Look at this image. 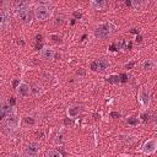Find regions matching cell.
Here are the masks:
<instances>
[{"label": "cell", "instance_id": "4316f807", "mask_svg": "<svg viewBox=\"0 0 157 157\" xmlns=\"http://www.w3.org/2000/svg\"><path fill=\"white\" fill-rule=\"evenodd\" d=\"M26 123H33V119H28V118H26Z\"/></svg>", "mask_w": 157, "mask_h": 157}, {"label": "cell", "instance_id": "ac0fdd59", "mask_svg": "<svg viewBox=\"0 0 157 157\" xmlns=\"http://www.w3.org/2000/svg\"><path fill=\"white\" fill-rule=\"evenodd\" d=\"M128 124H130V125H139V123H140V120L137 119V118H135V117H131V118H128Z\"/></svg>", "mask_w": 157, "mask_h": 157}, {"label": "cell", "instance_id": "52a82bcc", "mask_svg": "<svg viewBox=\"0 0 157 157\" xmlns=\"http://www.w3.org/2000/svg\"><path fill=\"white\" fill-rule=\"evenodd\" d=\"M108 66H109V63L105 59H98V60H96V61H93L91 64V69L92 70H99V71L107 70Z\"/></svg>", "mask_w": 157, "mask_h": 157}, {"label": "cell", "instance_id": "9c48e42d", "mask_svg": "<svg viewBox=\"0 0 157 157\" xmlns=\"http://www.w3.org/2000/svg\"><path fill=\"white\" fill-rule=\"evenodd\" d=\"M11 114V105L7 102L0 103V121H2L7 115Z\"/></svg>", "mask_w": 157, "mask_h": 157}, {"label": "cell", "instance_id": "7402d4cb", "mask_svg": "<svg viewBox=\"0 0 157 157\" xmlns=\"http://www.w3.org/2000/svg\"><path fill=\"white\" fill-rule=\"evenodd\" d=\"M74 16L80 18V17H81V13H80V12H77V11H75V12H74Z\"/></svg>", "mask_w": 157, "mask_h": 157}, {"label": "cell", "instance_id": "f1b7e54d", "mask_svg": "<svg viewBox=\"0 0 157 157\" xmlns=\"http://www.w3.org/2000/svg\"><path fill=\"white\" fill-rule=\"evenodd\" d=\"M10 103H11V104H15V99H13V98H11V99H10Z\"/></svg>", "mask_w": 157, "mask_h": 157}, {"label": "cell", "instance_id": "83f0119b", "mask_svg": "<svg viewBox=\"0 0 157 157\" xmlns=\"http://www.w3.org/2000/svg\"><path fill=\"white\" fill-rule=\"evenodd\" d=\"M52 38H53L54 40H58V36H55V34H53V36H52Z\"/></svg>", "mask_w": 157, "mask_h": 157}, {"label": "cell", "instance_id": "5bb4252c", "mask_svg": "<svg viewBox=\"0 0 157 157\" xmlns=\"http://www.w3.org/2000/svg\"><path fill=\"white\" fill-rule=\"evenodd\" d=\"M13 7L16 11H21V10H26L29 7V4L27 1H23V0H20V1H16L13 4Z\"/></svg>", "mask_w": 157, "mask_h": 157}, {"label": "cell", "instance_id": "30bf717a", "mask_svg": "<svg viewBox=\"0 0 157 157\" xmlns=\"http://www.w3.org/2000/svg\"><path fill=\"white\" fill-rule=\"evenodd\" d=\"M54 54H55L54 50H53L52 48H49V47H44V48H42V50L39 52L40 58L44 59V60H53Z\"/></svg>", "mask_w": 157, "mask_h": 157}, {"label": "cell", "instance_id": "277c9868", "mask_svg": "<svg viewBox=\"0 0 157 157\" xmlns=\"http://www.w3.org/2000/svg\"><path fill=\"white\" fill-rule=\"evenodd\" d=\"M139 101L141 102L142 105L148 107V104H150V91H148V87L142 86L139 90Z\"/></svg>", "mask_w": 157, "mask_h": 157}, {"label": "cell", "instance_id": "8992f818", "mask_svg": "<svg viewBox=\"0 0 157 157\" xmlns=\"http://www.w3.org/2000/svg\"><path fill=\"white\" fill-rule=\"evenodd\" d=\"M38 152H39V146L37 142H29L27 146H26V150H25V156L26 157H37L38 156Z\"/></svg>", "mask_w": 157, "mask_h": 157}, {"label": "cell", "instance_id": "44dd1931", "mask_svg": "<svg viewBox=\"0 0 157 157\" xmlns=\"http://www.w3.org/2000/svg\"><path fill=\"white\" fill-rule=\"evenodd\" d=\"M110 117H112V118H119V117H120V114H119V113H117V112H112V113H110Z\"/></svg>", "mask_w": 157, "mask_h": 157}, {"label": "cell", "instance_id": "603a6c76", "mask_svg": "<svg viewBox=\"0 0 157 157\" xmlns=\"http://www.w3.org/2000/svg\"><path fill=\"white\" fill-rule=\"evenodd\" d=\"M132 65H134V63H129V64L125 65V67H126V69H130V67H132Z\"/></svg>", "mask_w": 157, "mask_h": 157}, {"label": "cell", "instance_id": "484cf974", "mask_svg": "<svg viewBox=\"0 0 157 157\" xmlns=\"http://www.w3.org/2000/svg\"><path fill=\"white\" fill-rule=\"evenodd\" d=\"M56 137H58V139H56L55 142H56V144H58V142H61V135H59V136H56Z\"/></svg>", "mask_w": 157, "mask_h": 157}, {"label": "cell", "instance_id": "5b68a950", "mask_svg": "<svg viewBox=\"0 0 157 157\" xmlns=\"http://www.w3.org/2000/svg\"><path fill=\"white\" fill-rule=\"evenodd\" d=\"M156 147H157V141H156L155 137H152V139L147 140V141L142 145L141 150H142V152L146 153V155H152V153L156 151Z\"/></svg>", "mask_w": 157, "mask_h": 157}, {"label": "cell", "instance_id": "8fae6325", "mask_svg": "<svg viewBox=\"0 0 157 157\" xmlns=\"http://www.w3.org/2000/svg\"><path fill=\"white\" fill-rule=\"evenodd\" d=\"M10 23V15L6 10H0V28H6Z\"/></svg>", "mask_w": 157, "mask_h": 157}, {"label": "cell", "instance_id": "7a4b0ae2", "mask_svg": "<svg viewBox=\"0 0 157 157\" xmlns=\"http://www.w3.org/2000/svg\"><path fill=\"white\" fill-rule=\"evenodd\" d=\"M34 16L39 21H45L50 17V11H49L48 6H45L44 4H39L34 9Z\"/></svg>", "mask_w": 157, "mask_h": 157}, {"label": "cell", "instance_id": "2e32d148", "mask_svg": "<svg viewBox=\"0 0 157 157\" xmlns=\"http://www.w3.org/2000/svg\"><path fill=\"white\" fill-rule=\"evenodd\" d=\"M91 6L96 10H102V9L105 7V1H92Z\"/></svg>", "mask_w": 157, "mask_h": 157}, {"label": "cell", "instance_id": "d4e9b609", "mask_svg": "<svg viewBox=\"0 0 157 157\" xmlns=\"http://www.w3.org/2000/svg\"><path fill=\"white\" fill-rule=\"evenodd\" d=\"M70 123H71L70 119H65V120H64V124H65V125H67V124H70Z\"/></svg>", "mask_w": 157, "mask_h": 157}, {"label": "cell", "instance_id": "9a60e30c", "mask_svg": "<svg viewBox=\"0 0 157 157\" xmlns=\"http://www.w3.org/2000/svg\"><path fill=\"white\" fill-rule=\"evenodd\" d=\"M155 66H156V63H155L152 59H147V60H145L144 64H142V67H144L145 70H152V69H155Z\"/></svg>", "mask_w": 157, "mask_h": 157}, {"label": "cell", "instance_id": "ffe728a7", "mask_svg": "<svg viewBox=\"0 0 157 157\" xmlns=\"http://www.w3.org/2000/svg\"><path fill=\"white\" fill-rule=\"evenodd\" d=\"M18 85H20V80H13V82H12V86H13V88H17L18 87Z\"/></svg>", "mask_w": 157, "mask_h": 157}, {"label": "cell", "instance_id": "3957f363", "mask_svg": "<svg viewBox=\"0 0 157 157\" xmlns=\"http://www.w3.org/2000/svg\"><path fill=\"white\" fill-rule=\"evenodd\" d=\"M4 129L7 131V132H13L16 129H17V118L13 115V114H10L5 118L4 120V124H2Z\"/></svg>", "mask_w": 157, "mask_h": 157}, {"label": "cell", "instance_id": "d6986e66", "mask_svg": "<svg viewBox=\"0 0 157 157\" xmlns=\"http://www.w3.org/2000/svg\"><path fill=\"white\" fill-rule=\"evenodd\" d=\"M107 81H108V82H119L120 80H119V76H118V75H112V76H109V77L107 78Z\"/></svg>", "mask_w": 157, "mask_h": 157}, {"label": "cell", "instance_id": "7c38bea8", "mask_svg": "<svg viewBox=\"0 0 157 157\" xmlns=\"http://www.w3.org/2000/svg\"><path fill=\"white\" fill-rule=\"evenodd\" d=\"M16 91H17V94L18 96H21V97H26V96H28L29 94V92H31V88H29V86L27 85V83H20L18 85V87L16 88Z\"/></svg>", "mask_w": 157, "mask_h": 157}, {"label": "cell", "instance_id": "ba28073f", "mask_svg": "<svg viewBox=\"0 0 157 157\" xmlns=\"http://www.w3.org/2000/svg\"><path fill=\"white\" fill-rule=\"evenodd\" d=\"M16 12H17V17L20 18L21 22H23V23H31V21H32V13L29 12L28 9L21 10V11H16Z\"/></svg>", "mask_w": 157, "mask_h": 157}, {"label": "cell", "instance_id": "cb8c5ba5", "mask_svg": "<svg viewBox=\"0 0 157 157\" xmlns=\"http://www.w3.org/2000/svg\"><path fill=\"white\" fill-rule=\"evenodd\" d=\"M120 77H121V81H123V82H124V81H126V75H124V74H123V75H120Z\"/></svg>", "mask_w": 157, "mask_h": 157}, {"label": "cell", "instance_id": "e0dca14e", "mask_svg": "<svg viewBox=\"0 0 157 157\" xmlns=\"http://www.w3.org/2000/svg\"><path fill=\"white\" fill-rule=\"evenodd\" d=\"M47 157H61V153L56 150H49L47 152Z\"/></svg>", "mask_w": 157, "mask_h": 157}, {"label": "cell", "instance_id": "4fadbf2b", "mask_svg": "<svg viewBox=\"0 0 157 157\" xmlns=\"http://www.w3.org/2000/svg\"><path fill=\"white\" fill-rule=\"evenodd\" d=\"M80 113H81V107H80V105H72V107H70V108L67 109V115H69L70 118H75V117H77Z\"/></svg>", "mask_w": 157, "mask_h": 157}, {"label": "cell", "instance_id": "6da1fadb", "mask_svg": "<svg viewBox=\"0 0 157 157\" xmlns=\"http://www.w3.org/2000/svg\"><path fill=\"white\" fill-rule=\"evenodd\" d=\"M115 29V26L112 23V22H105V23H102L99 26L96 27L94 29V36L99 39H103V38H107L109 37Z\"/></svg>", "mask_w": 157, "mask_h": 157}]
</instances>
